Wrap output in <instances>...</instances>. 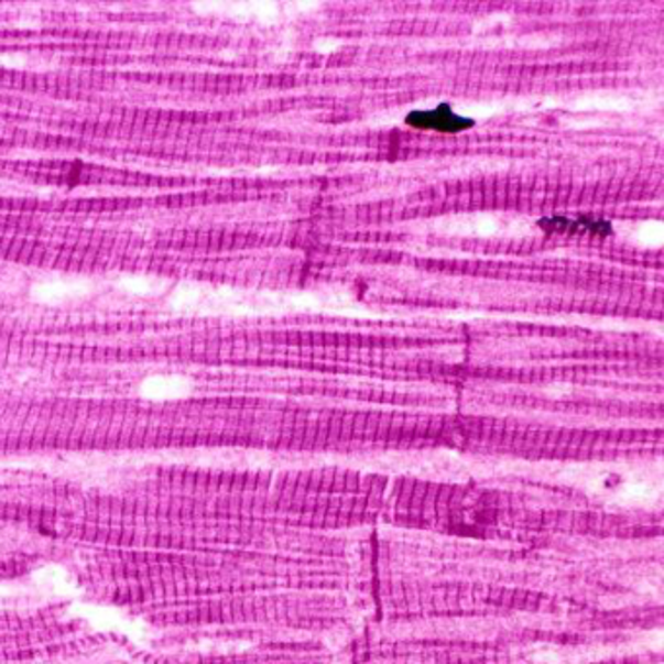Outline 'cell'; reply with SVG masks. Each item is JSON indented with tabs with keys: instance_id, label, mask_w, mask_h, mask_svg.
I'll list each match as a JSON object with an SVG mask.
<instances>
[{
	"instance_id": "cell-1",
	"label": "cell",
	"mask_w": 664,
	"mask_h": 664,
	"mask_svg": "<svg viewBox=\"0 0 664 664\" xmlns=\"http://www.w3.org/2000/svg\"><path fill=\"white\" fill-rule=\"evenodd\" d=\"M405 123L415 129H425V131H438V133H460L466 129L473 127V121L468 118L456 116L448 104H440L433 111H412Z\"/></svg>"
}]
</instances>
